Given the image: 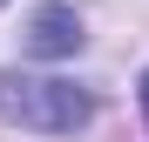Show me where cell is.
<instances>
[{
    "label": "cell",
    "mask_w": 149,
    "mask_h": 142,
    "mask_svg": "<svg viewBox=\"0 0 149 142\" xmlns=\"http://www.w3.org/2000/svg\"><path fill=\"white\" fill-rule=\"evenodd\" d=\"M0 115L41 135H74L95 115V102H88V88L54 81V75H0Z\"/></svg>",
    "instance_id": "1"
},
{
    "label": "cell",
    "mask_w": 149,
    "mask_h": 142,
    "mask_svg": "<svg viewBox=\"0 0 149 142\" xmlns=\"http://www.w3.org/2000/svg\"><path fill=\"white\" fill-rule=\"evenodd\" d=\"M81 41H88V34H81V14H74V7H61V0L34 7L27 34H20V47H27L34 61H68V54H74Z\"/></svg>",
    "instance_id": "2"
},
{
    "label": "cell",
    "mask_w": 149,
    "mask_h": 142,
    "mask_svg": "<svg viewBox=\"0 0 149 142\" xmlns=\"http://www.w3.org/2000/svg\"><path fill=\"white\" fill-rule=\"evenodd\" d=\"M142 115H149V75H142Z\"/></svg>",
    "instance_id": "3"
}]
</instances>
